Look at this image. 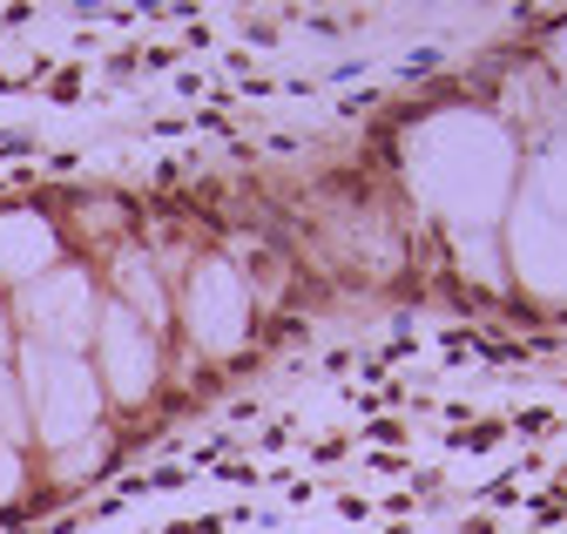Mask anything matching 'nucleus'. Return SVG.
I'll return each instance as SVG.
<instances>
[{
  "instance_id": "1",
  "label": "nucleus",
  "mask_w": 567,
  "mask_h": 534,
  "mask_svg": "<svg viewBox=\"0 0 567 534\" xmlns=\"http://www.w3.org/2000/svg\"><path fill=\"white\" fill-rule=\"evenodd\" d=\"M21 407H28V427L48 453H68L75 440L95 433V413H102V379L82 352H48L34 346L28 352V372H21Z\"/></svg>"
},
{
  "instance_id": "2",
  "label": "nucleus",
  "mask_w": 567,
  "mask_h": 534,
  "mask_svg": "<svg viewBox=\"0 0 567 534\" xmlns=\"http://www.w3.org/2000/svg\"><path fill=\"white\" fill-rule=\"evenodd\" d=\"M95 379H102V392L109 399H150V386H156V331H150V318H135L128 305H109L102 318H95Z\"/></svg>"
},
{
  "instance_id": "3",
  "label": "nucleus",
  "mask_w": 567,
  "mask_h": 534,
  "mask_svg": "<svg viewBox=\"0 0 567 534\" xmlns=\"http://www.w3.org/2000/svg\"><path fill=\"white\" fill-rule=\"evenodd\" d=\"M28 325H34V346L48 352H82L95 339V285L75 264H54L48 278L28 285Z\"/></svg>"
},
{
  "instance_id": "4",
  "label": "nucleus",
  "mask_w": 567,
  "mask_h": 534,
  "mask_svg": "<svg viewBox=\"0 0 567 534\" xmlns=\"http://www.w3.org/2000/svg\"><path fill=\"white\" fill-rule=\"evenodd\" d=\"M244 318H250L244 278L230 271V264H196V278H189V331H196V346H209V352L237 346Z\"/></svg>"
},
{
  "instance_id": "5",
  "label": "nucleus",
  "mask_w": 567,
  "mask_h": 534,
  "mask_svg": "<svg viewBox=\"0 0 567 534\" xmlns=\"http://www.w3.org/2000/svg\"><path fill=\"white\" fill-rule=\"evenodd\" d=\"M520 278L540 291H567V224L540 204H520Z\"/></svg>"
},
{
  "instance_id": "6",
  "label": "nucleus",
  "mask_w": 567,
  "mask_h": 534,
  "mask_svg": "<svg viewBox=\"0 0 567 534\" xmlns=\"http://www.w3.org/2000/svg\"><path fill=\"white\" fill-rule=\"evenodd\" d=\"M48 271H54V230L34 210H8V217H0V278L34 285Z\"/></svg>"
},
{
  "instance_id": "7",
  "label": "nucleus",
  "mask_w": 567,
  "mask_h": 534,
  "mask_svg": "<svg viewBox=\"0 0 567 534\" xmlns=\"http://www.w3.org/2000/svg\"><path fill=\"white\" fill-rule=\"evenodd\" d=\"M0 440L8 446H21L28 440V407H21V379L0 366Z\"/></svg>"
},
{
  "instance_id": "8",
  "label": "nucleus",
  "mask_w": 567,
  "mask_h": 534,
  "mask_svg": "<svg viewBox=\"0 0 567 534\" xmlns=\"http://www.w3.org/2000/svg\"><path fill=\"white\" fill-rule=\"evenodd\" d=\"M460 257H466V271H473L480 285H501V271H493V250H486V244H473V237H460Z\"/></svg>"
},
{
  "instance_id": "9",
  "label": "nucleus",
  "mask_w": 567,
  "mask_h": 534,
  "mask_svg": "<svg viewBox=\"0 0 567 534\" xmlns=\"http://www.w3.org/2000/svg\"><path fill=\"white\" fill-rule=\"evenodd\" d=\"M14 487H21V446L0 440V501H14Z\"/></svg>"
},
{
  "instance_id": "10",
  "label": "nucleus",
  "mask_w": 567,
  "mask_h": 534,
  "mask_svg": "<svg viewBox=\"0 0 567 534\" xmlns=\"http://www.w3.org/2000/svg\"><path fill=\"white\" fill-rule=\"evenodd\" d=\"M8 339H14V325H8V305H0V352H8Z\"/></svg>"
}]
</instances>
